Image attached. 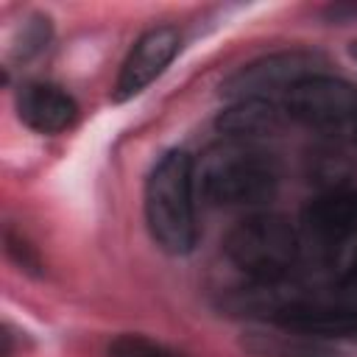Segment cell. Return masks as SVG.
<instances>
[{"label":"cell","instance_id":"6da1fadb","mask_svg":"<svg viewBox=\"0 0 357 357\" xmlns=\"http://www.w3.org/2000/svg\"><path fill=\"white\" fill-rule=\"evenodd\" d=\"M279 184L276 159L248 139L212 145L195 167V190L212 206H257L273 198Z\"/></svg>","mask_w":357,"mask_h":357},{"label":"cell","instance_id":"7a4b0ae2","mask_svg":"<svg viewBox=\"0 0 357 357\" xmlns=\"http://www.w3.org/2000/svg\"><path fill=\"white\" fill-rule=\"evenodd\" d=\"M195 165L184 151H167L145 181V223L153 243L170 254H190L195 245Z\"/></svg>","mask_w":357,"mask_h":357},{"label":"cell","instance_id":"3957f363","mask_svg":"<svg viewBox=\"0 0 357 357\" xmlns=\"http://www.w3.org/2000/svg\"><path fill=\"white\" fill-rule=\"evenodd\" d=\"M226 254L251 279L279 282L296 265L298 237L279 215H251L226 237Z\"/></svg>","mask_w":357,"mask_h":357},{"label":"cell","instance_id":"277c9868","mask_svg":"<svg viewBox=\"0 0 357 357\" xmlns=\"http://www.w3.org/2000/svg\"><path fill=\"white\" fill-rule=\"evenodd\" d=\"M284 112L321 131H357V86L318 73L296 84L282 100Z\"/></svg>","mask_w":357,"mask_h":357},{"label":"cell","instance_id":"5b68a950","mask_svg":"<svg viewBox=\"0 0 357 357\" xmlns=\"http://www.w3.org/2000/svg\"><path fill=\"white\" fill-rule=\"evenodd\" d=\"M321 59L312 53L290 50V53H273L265 59H257L251 64H243L237 73H231L223 81V95L234 100H284L287 92L301 84L310 75L324 73Z\"/></svg>","mask_w":357,"mask_h":357},{"label":"cell","instance_id":"8992f818","mask_svg":"<svg viewBox=\"0 0 357 357\" xmlns=\"http://www.w3.org/2000/svg\"><path fill=\"white\" fill-rule=\"evenodd\" d=\"M178 47H181V36L173 25H159V28L145 31L134 42V47L128 50V56L120 67V75H117L114 92H112L114 100L123 103V100L139 95L142 89H148L176 59Z\"/></svg>","mask_w":357,"mask_h":357},{"label":"cell","instance_id":"52a82bcc","mask_svg":"<svg viewBox=\"0 0 357 357\" xmlns=\"http://www.w3.org/2000/svg\"><path fill=\"white\" fill-rule=\"evenodd\" d=\"M17 114L36 134H59L75 123L78 106L61 86L31 81L17 92Z\"/></svg>","mask_w":357,"mask_h":357},{"label":"cell","instance_id":"ba28073f","mask_svg":"<svg viewBox=\"0 0 357 357\" xmlns=\"http://www.w3.org/2000/svg\"><path fill=\"white\" fill-rule=\"evenodd\" d=\"M304 229L324 248L357 234V190H335L315 198L304 212Z\"/></svg>","mask_w":357,"mask_h":357},{"label":"cell","instance_id":"9c48e42d","mask_svg":"<svg viewBox=\"0 0 357 357\" xmlns=\"http://www.w3.org/2000/svg\"><path fill=\"white\" fill-rule=\"evenodd\" d=\"M218 128L229 139H248L279 128V109L271 100H234L218 117Z\"/></svg>","mask_w":357,"mask_h":357},{"label":"cell","instance_id":"30bf717a","mask_svg":"<svg viewBox=\"0 0 357 357\" xmlns=\"http://www.w3.org/2000/svg\"><path fill=\"white\" fill-rule=\"evenodd\" d=\"M109 357H184V354L145 335H120L112 340Z\"/></svg>","mask_w":357,"mask_h":357},{"label":"cell","instance_id":"8fae6325","mask_svg":"<svg viewBox=\"0 0 357 357\" xmlns=\"http://www.w3.org/2000/svg\"><path fill=\"white\" fill-rule=\"evenodd\" d=\"M50 39V25L47 17H31L28 22H22L20 39L14 42V56L17 59H28L33 53H39Z\"/></svg>","mask_w":357,"mask_h":357},{"label":"cell","instance_id":"7c38bea8","mask_svg":"<svg viewBox=\"0 0 357 357\" xmlns=\"http://www.w3.org/2000/svg\"><path fill=\"white\" fill-rule=\"evenodd\" d=\"M340 301L346 310L357 312V248H354V254H351V259L340 276Z\"/></svg>","mask_w":357,"mask_h":357},{"label":"cell","instance_id":"4fadbf2b","mask_svg":"<svg viewBox=\"0 0 357 357\" xmlns=\"http://www.w3.org/2000/svg\"><path fill=\"white\" fill-rule=\"evenodd\" d=\"M351 56H354V61H357V42L351 45Z\"/></svg>","mask_w":357,"mask_h":357}]
</instances>
